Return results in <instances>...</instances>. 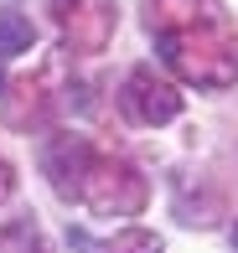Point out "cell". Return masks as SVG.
I'll use <instances>...</instances> for the list:
<instances>
[{
	"mask_svg": "<svg viewBox=\"0 0 238 253\" xmlns=\"http://www.w3.org/2000/svg\"><path fill=\"white\" fill-rule=\"evenodd\" d=\"M161 57L197 88H233L238 83V31L223 0H145Z\"/></svg>",
	"mask_w": 238,
	"mask_h": 253,
	"instance_id": "obj_1",
	"label": "cell"
},
{
	"mask_svg": "<svg viewBox=\"0 0 238 253\" xmlns=\"http://www.w3.org/2000/svg\"><path fill=\"white\" fill-rule=\"evenodd\" d=\"M145 197H150V186H145V176L130 166V160L94 150L83 181H78V202H83L88 212H98V217H135L145 207Z\"/></svg>",
	"mask_w": 238,
	"mask_h": 253,
	"instance_id": "obj_2",
	"label": "cell"
},
{
	"mask_svg": "<svg viewBox=\"0 0 238 253\" xmlns=\"http://www.w3.org/2000/svg\"><path fill=\"white\" fill-rule=\"evenodd\" d=\"M47 5L73 52H104L114 42V26H119L114 0H47Z\"/></svg>",
	"mask_w": 238,
	"mask_h": 253,
	"instance_id": "obj_3",
	"label": "cell"
},
{
	"mask_svg": "<svg viewBox=\"0 0 238 253\" xmlns=\"http://www.w3.org/2000/svg\"><path fill=\"white\" fill-rule=\"evenodd\" d=\"M119 109L130 114L135 124L155 129V124H171L181 114V93L166 78H155L150 62H140V67H130V78H124V88H119Z\"/></svg>",
	"mask_w": 238,
	"mask_h": 253,
	"instance_id": "obj_4",
	"label": "cell"
},
{
	"mask_svg": "<svg viewBox=\"0 0 238 253\" xmlns=\"http://www.w3.org/2000/svg\"><path fill=\"white\" fill-rule=\"evenodd\" d=\"M88 160H94V145H88L83 134H57V140H47V150H42V170L52 176L57 197L78 202V181H83Z\"/></svg>",
	"mask_w": 238,
	"mask_h": 253,
	"instance_id": "obj_5",
	"label": "cell"
},
{
	"mask_svg": "<svg viewBox=\"0 0 238 253\" xmlns=\"http://www.w3.org/2000/svg\"><path fill=\"white\" fill-rule=\"evenodd\" d=\"M67 243H73V253H161V238L145 233V227H124L114 238H94V233H83V227H73Z\"/></svg>",
	"mask_w": 238,
	"mask_h": 253,
	"instance_id": "obj_6",
	"label": "cell"
},
{
	"mask_svg": "<svg viewBox=\"0 0 238 253\" xmlns=\"http://www.w3.org/2000/svg\"><path fill=\"white\" fill-rule=\"evenodd\" d=\"M37 47V26L21 10H0V57H21Z\"/></svg>",
	"mask_w": 238,
	"mask_h": 253,
	"instance_id": "obj_7",
	"label": "cell"
},
{
	"mask_svg": "<svg viewBox=\"0 0 238 253\" xmlns=\"http://www.w3.org/2000/svg\"><path fill=\"white\" fill-rule=\"evenodd\" d=\"M10 191H16V176H10V166H5V160H0V202H5Z\"/></svg>",
	"mask_w": 238,
	"mask_h": 253,
	"instance_id": "obj_8",
	"label": "cell"
},
{
	"mask_svg": "<svg viewBox=\"0 0 238 253\" xmlns=\"http://www.w3.org/2000/svg\"><path fill=\"white\" fill-rule=\"evenodd\" d=\"M233 248H238V222H233Z\"/></svg>",
	"mask_w": 238,
	"mask_h": 253,
	"instance_id": "obj_9",
	"label": "cell"
},
{
	"mask_svg": "<svg viewBox=\"0 0 238 253\" xmlns=\"http://www.w3.org/2000/svg\"><path fill=\"white\" fill-rule=\"evenodd\" d=\"M0 88H5V73H0Z\"/></svg>",
	"mask_w": 238,
	"mask_h": 253,
	"instance_id": "obj_10",
	"label": "cell"
}]
</instances>
